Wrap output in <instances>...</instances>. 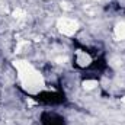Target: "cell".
Returning a JSON list of instances; mask_svg holds the SVG:
<instances>
[{
    "label": "cell",
    "mask_w": 125,
    "mask_h": 125,
    "mask_svg": "<svg viewBox=\"0 0 125 125\" xmlns=\"http://www.w3.org/2000/svg\"><path fill=\"white\" fill-rule=\"evenodd\" d=\"M55 28H57V31L60 32L62 36H68L70 38V36H73V35L77 33V31L80 29V25H79V22L76 19L62 16V18L57 19Z\"/></svg>",
    "instance_id": "cell-1"
},
{
    "label": "cell",
    "mask_w": 125,
    "mask_h": 125,
    "mask_svg": "<svg viewBox=\"0 0 125 125\" xmlns=\"http://www.w3.org/2000/svg\"><path fill=\"white\" fill-rule=\"evenodd\" d=\"M114 36L118 41H125V21H121L114 28Z\"/></svg>",
    "instance_id": "cell-2"
}]
</instances>
